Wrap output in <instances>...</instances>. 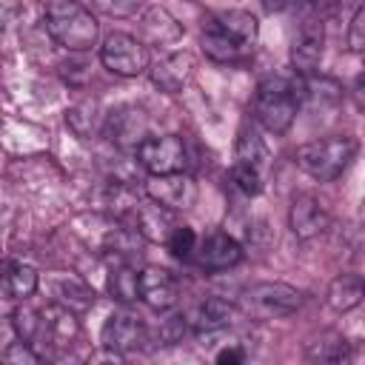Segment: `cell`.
<instances>
[{"instance_id": "obj_14", "label": "cell", "mask_w": 365, "mask_h": 365, "mask_svg": "<svg viewBox=\"0 0 365 365\" xmlns=\"http://www.w3.org/2000/svg\"><path fill=\"white\" fill-rule=\"evenodd\" d=\"M322 43H325V34H322V23L317 20H305L291 43V66L299 77H308V74H317V66L322 60Z\"/></svg>"}, {"instance_id": "obj_17", "label": "cell", "mask_w": 365, "mask_h": 365, "mask_svg": "<svg viewBox=\"0 0 365 365\" xmlns=\"http://www.w3.org/2000/svg\"><path fill=\"white\" fill-rule=\"evenodd\" d=\"M194 259H197V265L202 271H228V268H234L242 259V245L231 234L217 231V234L205 237L197 245Z\"/></svg>"}, {"instance_id": "obj_2", "label": "cell", "mask_w": 365, "mask_h": 365, "mask_svg": "<svg viewBox=\"0 0 365 365\" xmlns=\"http://www.w3.org/2000/svg\"><path fill=\"white\" fill-rule=\"evenodd\" d=\"M48 37L68 51H88L97 46L100 26L80 0H51L46 9Z\"/></svg>"}, {"instance_id": "obj_31", "label": "cell", "mask_w": 365, "mask_h": 365, "mask_svg": "<svg viewBox=\"0 0 365 365\" xmlns=\"http://www.w3.org/2000/svg\"><path fill=\"white\" fill-rule=\"evenodd\" d=\"M185 328H188V317L174 314V317L163 319L160 328H157V339H160L157 345H174V342H180L182 334H185Z\"/></svg>"}, {"instance_id": "obj_11", "label": "cell", "mask_w": 365, "mask_h": 365, "mask_svg": "<svg viewBox=\"0 0 365 365\" xmlns=\"http://www.w3.org/2000/svg\"><path fill=\"white\" fill-rule=\"evenodd\" d=\"M106 137L120 148H137L148 137V117L137 106H117L106 114Z\"/></svg>"}, {"instance_id": "obj_5", "label": "cell", "mask_w": 365, "mask_h": 365, "mask_svg": "<svg viewBox=\"0 0 365 365\" xmlns=\"http://www.w3.org/2000/svg\"><path fill=\"white\" fill-rule=\"evenodd\" d=\"M268 165H271V154H268L262 137L254 128H242L237 137V145H234V165H231L234 185L242 194L257 197L265 185Z\"/></svg>"}, {"instance_id": "obj_6", "label": "cell", "mask_w": 365, "mask_h": 365, "mask_svg": "<svg viewBox=\"0 0 365 365\" xmlns=\"http://www.w3.org/2000/svg\"><path fill=\"white\" fill-rule=\"evenodd\" d=\"M80 336V319L77 311L60 305V302H48L46 308H40V322H37V334L31 339V345H37L43 351V356H63L71 351V345Z\"/></svg>"}, {"instance_id": "obj_34", "label": "cell", "mask_w": 365, "mask_h": 365, "mask_svg": "<svg viewBox=\"0 0 365 365\" xmlns=\"http://www.w3.org/2000/svg\"><path fill=\"white\" fill-rule=\"evenodd\" d=\"M220 365H237V362H242L245 359V351L240 348V345H225L222 351H217V356H214Z\"/></svg>"}, {"instance_id": "obj_35", "label": "cell", "mask_w": 365, "mask_h": 365, "mask_svg": "<svg viewBox=\"0 0 365 365\" xmlns=\"http://www.w3.org/2000/svg\"><path fill=\"white\" fill-rule=\"evenodd\" d=\"M351 97H354V103H356V108H359V111H365V74H359V77L354 80V88H351Z\"/></svg>"}, {"instance_id": "obj_23", "label": "cell", "mask_w": 365, "mask_h": 365, "mask_svg": "<svg viewBox=\"0 0 365 365\" xmlns=\"http://www.w3.org/2000/svg\"><path fill=\"white\" fill-rule=\"evenodd\" d=\"M214 23L228 31L234 40H240L245 48H254L257 43V34H259V26H257V17L251 11H242V9H228V11H217L211 14Z\"/></svg>"}, {"instance_id": "obj_18", "label": "cell", "mask_w": 365, "mask_h": 365, "mask_svg": "<svg viewBox=\"0 0 365 365\" xmlns=\"http://www.w3.org/2000/svg\"><path fill=\"white\" fill-rule=\"evenodd\" d=\"M202 51H205L211 60H217V63H237L248 48H245L240 40H234L228 31H222V29L214 23V17L208 14V17L202 20Z\"/></svg>"}, {"instance_id": "obj_24", "label": "cell", "mask_w": 365, "mask_h": 365, "mask_svg": "<svg viewBox=\"0 0 365 365\" xmlns=\"http://www.w3.org/2000/svg\"><path fill=\"white\" fill-rule=\"evenodd\" d=\"M37 271L26 262H6V271H3V294L9 299H17L23 302L26 297H31L37 291Z\"/></svg>"}, {"instance_id": "obj_22", "label": "cell", "mask_w": 365, "mask_h": 365, "mask_svg": "<svg viewBox=\"0 0 365 365\" xmlns=\"http://www.w3.org/2000/svg\"><path fill=\"white\" fill-rule=\"evenodd\" d=\"M140 29H143L145 40L154 46H168V43H177L182 37V26L165 9H148L140 20Z\"/></svg>"}, {"instance_id": "obj_33", "label": "cell", "mask_w": 365, "mask_h": 365, "mask_svg": "<svg viewBox=\"0 0 365 365\" xmlns=\"http://www.w3.org/2000/svg\"><path fill=\"white\" fill-rule=\"evenodd\" d=\"M103 14H108V17H128V14H134L137 11V3L140 0H91Z\"/></svg>"}, {"instance_id": "obj_37", "label": "cell", "mask_w": 365, "mask_h": 365, "mask_svg": "<svg viewBox=\"0 0 365 365\" xmlns=\"http://www.w3.org/2000/svg\"><path fill=\"white\" fill-rule=\"evenodd\" d=\"M362 222H365V202H362Z\"/></svg>"}, {"instance_id": "obj_7", "label": "cell", "mask_w": 365, "mask_h": 365, "mask_svg": "<svg viewBox=\"0 0 365 365\" xmlns=\"http://www.w3.org/2000/svg\"><path fill=\"white\" fill-rule=\"evenodd\" d=\"M100 60L111 74H120V77H137L151 66L145 43L123 31H114L103 40Z\"/></svg>"}, {"instance_id": "obj_12", "label": "cell", "mask_w": 365, "mask_h": 365, "mask_svg": "<svg viewBox=\"0 0 365 365\" xmlns=\"http://www.w3.org/2000/svg\"><path fill=\"white\" fill-rule=\"evenodd\" d=\"M128 217H131V228L140 237H145L148 242H168V237L180 225L174 220V211L154 202L151 197H148V202H134Z\"/></svg>"}, {"instance_id": "obj_27", "label": "cell", "mask_w": 365, "mask_h": 365, "mask_svg": "<svg viewBox=\"0 0 365 365\" xmlns=\"http://www.w3.org/2000/svg\"><path fill=\"white\" fill-rule=\"evenodd\" d=\"M305 359H311V362H345V359H351V345L339 334H325L322 339L308 342Z\"/></svg>"}, {"instance_id": "obj_30", "label": "cell", "mask_w": 365, "mask_h": 365, "mask_svg": "<svg viewBox=\"0 0 365 365\" xmlns=\"http://www.w3.org/2000/svg\"><path fill=\"white\" fill-rule=\"evenodd\" d=\"M40 359H43L40 351H34L31 342H26V339L9 342L6 351H3V362H6V365H37Z\"/></svg>"}, {"instance_id": "obj_32", "label": "cell", "mask_w": 365, "mask_h": 365, "mask_svg": "<svg viewBox=\"0 0 365 365\" xmlns=\"http://www.w3.org/2000/svg\"><path fill=\"white\" fill-rule=\"evenodd\" d=\"M348 46H351L354 51H365V0H362V6L356 9V14H354V20H351Z\"/></svg>"}, {"instance_id": "obj_4", "label": "cell", "mask_w": 365, "mask_h": 365, "mask_svg": "<svg viewBox=\"0 0 365 365\" xmlns=\"http://www.w3.org/2000/svg\"><path fill=\"white\" fill-rule=\"evenodd\" d=\"M356 154V143L351 137H325V140H311L297 148V165L311 174L319 182L336 180L348 163Z\"/></svg>"}, {"instance_id": "obj_25", "label": "cell", "mask_w": 365, "mask_h": 365, "mask_svg": "<svg viewBox=\"0 0 365 365\" xmlns=\"http://www.w3.org/2000/svg\"><path fill=\"white\" fill-rule=\"evenodd\" d=\"M108 294L120 302L140 299V271H134L123 257H114V265L108 268Z\"/></svg>"}, {"instance_id": "obj_9", "label": "cell", "mask_w": 365, "mask_h": 365, "mask_svg": "<svg viewBox=\"0 0 365 365\" xmlns=\"http://www.w3.org/2000/svg\"><path fill=\"white\" fill-rule=\"evenodd\" d=\"M145 194L171 208V211H185L197 202V182L185 174V171H174V174H151L145 182Z\"/></svg>"}, {"instance_id": "obj_21", "label": "cell", "mask_w": 365, "mask_h": 365, "mask_svg": "<svg viewBox=\"0 0 365 365\" xmlns=\"http://www.w3.org/2000/svg\"><path fill=\"white\" fill-rule=\"evenodd\" d=\"M325 299H328V305H331L334 311L345 314V311L356 308V305L365 299V279L356 277V274H339V277L331 279Z\"/></svg>"}, {"instance_id": "obj_13", "label": "cell", "mask_w": 365, "mask_h": 365, "mask_svg": "<svg viewBox=\"0 0 365 365\" xmlns=\"http://www.w3.org/2000/svg\"><path fill=\"white\" fill-rule=\"evenodd\" d=\"M331 217L325 211V205L311 197V194H297L291 200V208H288V225L294 231L297 240H314L319 237L325 228H328Z\"/></svg>"}, {"instance_id": "obj_38", "label": "cell", "mask_w": 365, "mask_h": 365, "mask_svg": "<svg viewBox=\"0 0 365 365\" xmlns=\"http://www.w3.org/2000/svg\"><path fill=\"white\" fill-rule=\"evenodd\" d=\"M362 54H365V51H362Z\"/></svg>"}, {"instance_id": "obj_3", "label": "cell", "mask_w": 365, "mask_h": 365, "mask_svg": "<svg viewBox=\"0 0 365 365\" xmlns=\"http://www.w3.org/2000/svg\"><path fill=\"white\" fill-rule=\"evenodd\" d=\"M237 305L251 319H282L302 308V291L285 282H254L240 291Z\"/></svg>"}, {"instance_id": "obj_29", "label": "cell", "mask_w": 365, "mask_h": 365, "mask_svg": "<svg viewBox=\"0 0 365 365\" xmlns=\"http://www.w3.org/2000/svg\"><path fill=\"white\" fill-rule=\"evenodd\" d=\"M37 322H40V311H34V308H29V305H17L14 314H11V325H14L17 336L26 339V342L34 339V334H37Z\"/></svg>"}, {"instance_id": "obj_26", "label": "cell", "mask_w": 365, "mask_h": 365, "mask_svg": "<svg viewBox=\"0 0 365 365\" xmlns=\"http://www.w3.org/2000/svg\"><path fill=\"white\" fill-rule=\"evenodd\" d=\"M66 123L77 137H91L94 131L106 125V114H100V103L91 97V100H80L77 106H71L66 111Z\"/></svg>"}, {"instance_id": "obj_16", "label": "cell", "mask_w": 365, "mask_h": 365, "mask_svg": "<svg viewBox=\"0 0 365 365\" xmlns=\"http://www.w3.org/2000/svg\"><path fill=\"white\" fill-rule=\"evenodd\" d=\"M148 71H151V80L160 91L177 94L194 77V57L188 51H168V54H160L148 66Z\"/></svg>"}, {"instance_id": "obj_36", "label": "cell", "mask_w": 365, "mask_h": 365, "mask_svg": "<svg viewBox=\"0 0 365 365\" xmlns=\"http://www.w3.org/2000/svg\"><path fill=\"white\" fill-rule=\"evenodd\" d=\"M259 3H262L268 11H282V9H285L291 0H259Z\"/></svg>"}, {"instance_id": "obj_15", "label": "cell", "mask_w": 365, "mask_h": 365, "mask_svg": "<svg viewBox=\"0 0 365 365\" xmlns=\"http://www.w3.org/2000/svg\"><path fill=\"white\" fill-rule=\"evenodd\" d=\"M177 279L171 271L160 268V265H145L140 271V299L151 308V311H171L177 305Z\"/></svg>"}, {"instance_id": "obj_1", "label": "cell", "mask_w": 365, "mask_h": 365, "mask_svg": "<svg viewBox=\"0 0 365 365\" xmlns=\"http://www.w3.org/2000/svg\"><path fill=\"white\" fill-rule=\"evenodd\" d=\"M302 103V80H291L282 74H271L257 86L254 94V117L271 134H285Z\"/></svg>"}, {"instance_id": "obj_20", "label": "cell", "mask_w": 365, "mask_h": 365, "mask_svg": "<svg viewBox=\"0 0 365 365\" xmlns=\"http://www.w3.org/2000/svg\"><path fill=\"white\" fill-rule=\"evenodd\" d=\"M48 288H51V297H54V302H60V305H66V308H71V311H88L91 305H94V291L83 282V279H77V277H71V274H60V277H54L51 282H48Z\"/></svg>"}, {"instance_id": "obj_28", "label": "cell", "mask_w": 365, "mask_h": 365, "mask_svg": "<svg viewBox=\"0 0 365 365\" xmlns=\"http://www.w3.org/2000/svg\"><path fill=\"white\" fill-rule=\"evenodd\" d=\"M165 245H168V251H171L177 259L188 262V259H194V254H197V234H194L191 225H177Z\"/></svg>"}, {"instance_id": "obj_10", "label": "cell", "mask_w": 365, "mask_h": 365, "mask_svg": "<svg viewBox=\"0 0 365 365\" xmlns=\"http://www.w3.org/2000/svg\"><path fill=\"white\" fill-rule=\"evenodd\" d=\"M103 348L106 351H117V354H128L137 351L148 342V328L143 325V319L131 311H114L106 325H103Z\"/></svg>"}, {"instance_id": "obj_19", "label": "cell", "mask_w": 365, "mask_h": 365, "mask_svg": "<svg viewBox=\"0 0 365 365\" xmlns=\"http://www.w3.org/2000/svg\"><path fill=\"white\" fill-rule=\"evenodd\" d=\"M231 322V305L225 299H202L194 305V311L188 314V325L200 334V336H214L220 331H225Z\"/></svg>"}, {"instance_id": "obj_8", "label": "cell", "mask_w": 365, "mask_h": 365, "mask_svg": "<svg viewBox=\"0 0 365 365\" xmlns=\"http://www.w3.org/2000/svg\"><path fill=\"white\" fill-rule=\"evenodd\" d=\"M137 160L148 174H174L185 168V145L174 134L145 137L137 145Z\"/></svg>"}]
</instances>
